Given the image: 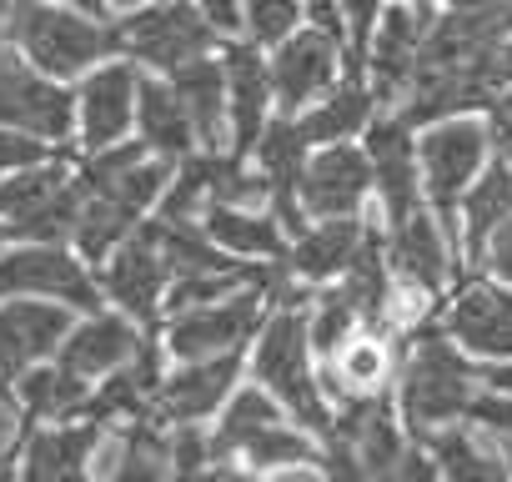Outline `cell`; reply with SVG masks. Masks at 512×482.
I'll return each mask as SVG.
<instances>
[{
    "label": "cell",
    "instance_id": "obj_37",
    "mask_svg": "<svg viewBox=\"0 0 512 482\" xmlns=\"http://www.w3.org/2000/svg\"><path fill=\"white\" fill-rule=\"evenodd\" d=\"M482 116H487V131H492V151L502 161H512V86H502Z\"/></svg>",
    "mask_w": 512,
    "mask_h": 482
},
{
    "label": "cell",
    "instance_id": "obj_39",
    "mask_svg": "<svg viewBox=\"0 0 512 482\" xmlns=\"http://www.w3.org/2000/svg\"><path fill=\"white\" fill-rule=\"evenodd\" d=\"M482 377H487V387L512 392V362H482Z\"/></svg>",
    "mask_w": 512,
    "mask_h": 482
},
{
    "label": "cell",
    "instance_id": "obj_44",
    "mask_svg": "<svg viewBox=\"0 0 512 482\" xmlns=\"http://www.w3.org/2000/svg\"><path fill=\"white\" fill-rule=\"evenodd\" d=\"M407 6H437V0H407Z\"/></svg>",
    "mask_w": 512,
    "mask_h": 482
},
{
    "label": "cell",
    "instance_id": "obj_3",
    "mask_svg": "<svg viewBox=\"0 0 512 482\" xmlns=\"http://www.w3.org/2000/svg\"><path fill=\"white\" fill-rule=\"evenodd\" d=\"M482 362L447 337L437 322L417 327L412 337H402V362H397V382H392V402L402 412V422L427 437L457 417H467L472 397L482 392Z\"/></svg>",
    "mask_w": 512,
    "mask_h": 482
},
{
    "label": "cell",
    "instance_id": "obj_27",
    "mask_svg": "<svg viewBox=\"0 0 512 482\" xmlns=\"http://www.w3.org/2000/svg\"><path fill=\"white\" fill-rule=\"evenodd\" d=\"M201 226L206 236L216 241L221 252L241 257V262H267V267H282L287 257V226L282 216L262 201V206H246V201H216L201 211Z\"/></svg>",
    "mask_w": 512,
    "mask_h": 482
},
{
    "label": "cell",
    "instance_id": "obj_34",
    "mask_svg": "<svg viewBox=\"0 0 512 482\" xmlns=\"http://www.w3.org/2000/svg\"><path fill=\"white\" fill-rule=\"evenodd\" d=\"M51 151H61V146H51V141H41L31 131H16V126H0V176L16 171V166H31V161H41Z\"/></svg>",
    "mask_w": 512,
    "mask_h": 482
},
{
    "label": "cell",
    "instance_id": "obj_16",
    "mask_svg": "<svg viewBox=\"0 0 512 482\" xmlns=\"http://www.w3.org/2000/svg\"><path fill=\"white\" fill-rule=\"evenodd\" d=\"M437 327L457 337L477 362H512V282H497L487 272L462 277L447 292Z\"/></svg>",
    "mask_w": 512,
    "mask_h": 482
},
{
    "label": "cell",
    "instance_id": "obj_19",
    "mask_svg": "<svg viewBox=\"0 0 512 482\" xmlns=\"http://www.w3.org/2000/svg\"><path fill=\"white\" fill-rule=\"evenodd\" d=\"M216 51H221V66H226V146L246 156L256 146V136L267 131V121L277 116L267 51L246 36H221Z\"/></svg>",
    "mask_w": 512,
    "mask_h": 482
},
{
    "label": "cell",
    "instance_id": "obj_15",
    "mask_svg": "<svg viewBox=\"0 0 512 482\" xmlns=\"http://www.w3.org/2000/svg\"><path fill=\"white\" fill-rule=\"evenodd\" d=\"M362 146L372 156V216L382 226L427 206L422 171H417V126L402 111H392V106L377 111L362 131Z\"/></svg>",
    "mask_w": 512,
    "mask_h": 482
},
{
    "label": "cell",
    "instance_id": "obj_11",
    "mask_svg": "<svg viewBox=\"0 0 512 482\" xmlns=\"http://www.w3.org/2000/svg\"><path fill=\"white\" fill-rule=\"evenodd\" d=\"M146 71L131 56H111L71 81L76 96V151H106L136 136V101Z\"/></svg>",
    "mask_w": 512,
    "mask_h": 482
},
{
    "label": "cell",
    "instance_id": "obj_25",
    "mask_svg": "<svg viewBox=\"0 0 512 482\" xmlns=\"http://www.w3.org/2000/svg\"><path fill=\"white\" fill-rule=\"evenodd\" d=\"M106 427L111 422L86 417V412L61 417V422H31L26 442H21V457H16V472L21 477H86Z\"/></svg>",
    "mask_w": 512,
    "mask_h": 482
},
{
    "label": "cell",
    "instance_id": "obj_9",
    "mask_svg": "<svg viewBox=\"0 0 512 482\" xmlns=\"http://www.w3.org/2000/svg\"><path fill=\"white\" fill-rule=\"evenodd\" d=\"M492 161V131L487 116H442L417 126V171L427 206L452 226L457 196L477 181V171Z\"/></svg>",
    "mask_w": 512,
    "mask_h": 482
},
{
    "label": "cell",
    "instance_id": "obj_6",
    "mask_svg": "<svg viewBox=\"0 0 512 482\" xmlns=\"http://www.w3.org/2000/svg\"><path fill=\"white\" fill-rule=\"evenodd\" d=\"M282 272L272 282H246L226 297H211V302H196V307H181V312H166L156 322V337L166 347L171 362H186V357H211V352H236V347H251L256 327H262L267 307H272V292H277Z\"/></svg>",
    "mask_w": 512,
    "mask_h": 482
},
{
    "label": "cell",
    "instance_id": "obj_30",
    "mask_svg": "<svg viewBox=\"0 0 512 482\" xmlns=\"http://www.w3.org/2000/svg\"><path fill=\"white\" fill-rule=\"evenodd\" d=\"M427 452H432V467L437 477H457V482H502V452H497V437L472 422V417H457L437 432L422 437Z\"/></svg>",
    "mask_w": 512,
    "mask_h": 482
},
{
    "label": "cell",
    "instance_id": "obj_23",
    "mask_svg": "<svg viewBox=\"0 0 512 482\" xmlns=\"http://www.w3.org/2000/svg\"><path fill=\"white\" fill-rule=\"evenodd\" d=\"M397 362H402V337H392L387 327H357V332L322 362V392H327L332 407H342V402H352V397L392 392Z\"/></svg>",
    "mask_w": 512,
    "mask_h": 482
},
{
    "label": "cell",
    "instance_id": "obj_41",
    "mask_svg": "<svg viewBox=\"0 0 512 482\" xmlns=\"http://www.w3.org/2000/svg\"><path fill=\"white\" fill-rule=\"evenodd\" d=\"M66 6H81V11H96V16H111L106 0H66Z\"/></svg>",
    "mask_w": 512,
    "mask_h": 482
},
{
    "label": "cell",
    "instance_id": "obj_26",
    "mask_svg": "<svg viewBox=\"0 0 512 482\" xmlns=\"http://www.w3.org/2000/svg\"><path fill=\"white\" fill-rule=\"evenodd\" d=\"M507 211H512V161H502L492 151V161L477 171V181L457 196V211H452V236H457V252H462L467 272H477L482 247L507 221Z\"/></svg>",
    "mask_w": 512,
    "mask_h": 482
},
{
    "label": "cell",
    "instance_id": "obj_22",
    "mask_svg": "<svg viewBox=\"0 0 512 482\" xmlns=\"http://www.w3.org/2000/svg\"><path fill=\"white\" fill-rule=\"evenodd\" d=\"M76 312L51 297H0V377L16 382L26 367L56 357Z\"/></svg>",
    "mask_w": 512,
    "mask_h": 482
},
{
    "label": "cell",
    "instance_id": "obj_33",
    "mask_svg": "<svg viewBox=\"0 0 512 482\" xmlns=\"http://www.w3.org/2000/svg\"><path fill=\"white\" fill-rule=\"evenodd\" d=\"M307 21L302 0H241V36L256 41L262 51H272L282 36H292Z\"/></svg>",
    "mask_w": 512,
    "mask_h": 482
},
{
    "label": "cell",
    "instance_id": "obj_40",
    "mask_svg": "<svg viewBox=\"0 0 512 482\" xmlns=\"http://www.w3.org/2000/svg\"><path fill=\"white\" fill-rule=\"evenodd\" d=\"M437 6H452V11H502L507 16V0H437Z\"/></svg>",
    "mask_w": 512,
    "mask_h": 482
},
{
    "label": "cell",
    "instance_id": "obj_17",
    "mask_svg": "<svg viewBox=\"0 0 512 482\" xmlns=\"http://www.w3.org/2000/svg\"><path fill=\"white\" fill-rule=\"evenodd\" d=\"M302 216H367L372 211V156L362 141L312 146L297 176Z\"/></svg>",
    "mask_w": 512,
    "mask_h": 482
},
{
    "label": "cell",
    "instance_id": "obj_46",
    "mask_svg": "<svg viewBox=\"0 0 512 482\" xmlns=\"http://www.w3.org/2000/svg\"><path fill=\"white\" fill-rule=\"evenodd\" d=\"M507 31H512V0H507Z\"/></svg>",
    "mask_w": 512,
    "mask_h": 482
},
{
    "label": "cell",
    "instance_id": "obj_47",
    "mask_svg": "<svg viewBox=\"0 0 512 482\" xmlns=\"http://www.w3.org/2000/svg\"><path fill=\"white\" fill-rule=\"evenodd\" d=\"M0 392H11V382H6V377H0Z\"/></svg>",
    "mask_w": 512,
    "mask_h": 482
},
{
    "label": "cell",
    "instance_id": "obj_4",
    "mask_svg": "<svg viewBox=\"0 0 512 482\" xmlns=\"http://www.w3.org/2000/svg\"><path fill=\"white\" fill-rule=\"evenodd\" d=\"M6 31H11V46L56 81H76L91 66L121 56L116 16H96V11L66 6V0H11Z\"/></svg>",
    "mask_w": 512,
    "mask_h": 482
},
{
    "label": "cell",
    "instance_id": "obj_1",
    "mask_svg": "<svg viewBox=\"0 0 512 482\" xmlns=\"http://www.w3.org/2000/svg\"><path fill=\"white\" fill-rule=\"evenodd\" d=\"M211 472H262V477H332L322 437L287 417V407L251 377L211 417Z\"/></svg>",
    "mask_w": 512,
    "mask_h": 482
},
{
    "label": "cell",
    "instance_id": "obj_8",
    "mask_svg": "<svg viewBox=\"0 0 512 482\" xmlns=\"http://www.w3.org/2000/svg\"><path fill=\"white\" fill-rule=\"evenodd\" d=\"M116 31H121V56H131L151 76H166L221 46L216 26L201 16L196 0H146V6L116 16Z\"/></svg>",
    "mask_w": 512,
    "mask_h": 482
},
{
    "label": "cell",
    "instance_id": "obj_28",
    "mask_svg": "<svg viewBox=\"0 0 512 482\" xmlns=\"http://www.w3.org/2000/svg\"><path fill=\"white\" fill-rule=\"evenodd\" d=\"M166 81L181 96V106L196 126V141L206 151L226 146V66H221V51H206V56L166 71Z\"/></svg>",
    "mask_w": 512,
    "mask_h": 482
},
{
    "label": "cell",
    "instance_id": "obj_12",
    "mask_svg": "<svg viewBox=\"0 0 512 482\" xmlns=\"http://www.w3.org/2000/svg\"><path fill=\"white\" fill-rule=\"evenodd\" d=\"M0 126L31 131L51 146H76V96L71 81L36 71L16 46L0 51Z\"/></svg>",
    "mask_w": 512,
    "mask_h": 482
},
{
    "label": "cell",
    "instance_id": "obj_5",
    "mask_svg": "<svg viewBox=\"0 0 512 482\" xmlns=\"http://www.w3.org/2000/svg\"><path fill=\"white\" fill-rule=\"evenodd\" d=\"M76 216H81L76 146H61L0 176V226L11 231V241H71Z\"/></svg>",
    "mask_w": 512,
    "mask_h": 482
},
{
    "label": "cell",
    "instance_id": "obj_35",
    "mask_svg": "<svg viewBox=\"0 0 512 482\" xmlns=\"http://www.w3.org/2000/svg\"><path fill=\"white\" fill-rule=\"evenodd\" d=\"M26 442V422H21V407L11 392H0V472L16 467V452Z\"/></svg>",
    "mask_w": 512,
    "mask_h": 482
},
{
    "label": "cell",
    "instance_id": "obj_36",
    "mask_svg": "<svg viewBox=\"0 0 512 482\" xmlns=\"http://www.w3.org/2000/svg\"><path fill=\"white\" fill-rule=\"evenodd\" d=\"M477 272H487V277H497V282H512V211H507V221L492 231V241L482 247Z\"/></svg>",
    "mask_w": 512,
    "mask_h": 482
},
{
    "label": "cell",
    "instance_id": "obj_14",
    "mask_svg": "<svg viewBox=\"0 0 512 482\" xmlns=\"http://www.w3.org/2000/svg\"><path fill=\"white\" fill-rule=\"evenodd\" d=\"M267 71H272V96H277V111L297 116L307 106H317L342 76H347V46L342 36L302 21L292 36H282L272 51H267Z\"/></svg>",
    "mask_w": 512,
    "mask_h": 482
},
{
    "label": "cell",
    "instance_id": "obj_18",
    "mask_svg": "<svg viewBox=\"0 0 512 482\" xmlns=\"http://www.w3.org/2000/svg\"><path fill=\"white\" fill-rule=\"evenodd\" d=\"M427 16L432 6H407V0H387V11L372 31V46L362 56V81L372 86L377 106H397L422 66V36H427Z\"/></svg>",
    "mask_w": 512,
    "mask_h": 482
},
{
    "label": "cell",
    "instance_id": "obj_20",
    "mask_svg": "<svg viewBox=\"0 0 512 482\" xmlns=\"http://www.w3.org/2000/svg\"><path fill=\"white\" fill-rule=\"evenodd\" d=\"M241 382H246V347L171 362L161 377L156 417L161 422H211Z\"/></svg>",
    "mask_w": 512,
    "mask_h": 482
},
{
    "label": "cell",
    "instance_id": "obj_38",
    "mask_svg": "<svg viewBox=\"0 0 512 482\" xmlns=\"http://www.w3.org/2000/svg\"><path fill=\"white\" fill-rule=\"evenodd\" d=\"M196 6L216 26V36H241V0H196Z\"/></svg>",
    "mask_w": 512,
    "mask_h": 482
},
{
    "label": "cell",
    "instance_id": "obj_42",
    "mask_svg": "<svg viewBox=\"0 0 512 482\" xmlns=\"http://www.w3.org/2000/svg\"><path fill=\"white\" fill-rule=\"evenodd\" d=\"M6 16H11V0H0V51L11 46V31H6Z\"/></svg>",
    "mask_w": 512,
    "mask_h": 482
},
{
    "label": "cell",
    "instance_id": "obj_21",
    "mask_svg": "<svg viewBox=\"0 0 512 482\" xmlns=\"http://www.w3.org/2000/svg\"><path fill=\"white\" fill-rule=\"evenodd\" d=\"M367 226H372V211H367V216H312L307 226H297V231L287 236L282 272H287L292 282H302L307 292L337 282V277L352 267V257L362 252Z\"/></svg>",
    "mask_w": 512,
    "mask_h": 482
},
{
    "label": "cell",
    "instance_id": "obj_10",
    "mask_svg": "<svg viewBox=\"0 0 512 482\" xmlns=\"http://www.w3.org/2000/svg\"><path fill=\"white\" fill-rule=\"evenodd\" d=\"M101 292L126 317H136L146 327L161 322V307H166V292H171V262H166V241H161L156 211L141 226H131L116 241V252L101 262Z\"/></svg>",
    "mask_w": 512,
    "mask_h": 482
},
{
    "label": "cell",
    "instance_id": "obj_7",
    "mask_svg": "<svg viewBox=\"0 0 512 482\" xmlns=\"http://www.w3.org/2000/svg\"><path fill=\"white\" fill-rule=\"evenodd\" d=\"M0 297H51L71 312L106 307L101 267H91L71 241H6L0 247Z\"/></svg>",
    "mask_w": 512,
    "mask_h": 482
},
{
    "label": "cell",
    "instance_id": "obj_43",
    "mask_svg": "<svg viewBox=\"0 0 512 482\" xmlns=\"http://www.w3.org/2000/svg\"><path fill=\"white\" fill-rule=\"evenodd\" d=\"M111 6V16H121V11H136V6H146V0H106Z\"/></svg>",
    "mask_w": 512,
    "mask_h": 482
},
{
    "label": "cell",
    "instance_id": "obj_2",
    "mask_svg": "<svg viewBox=\"0 0 512 482\" xmlns=\"http://www.w3.org/2000/svg\"><path fill=\"white\" fill-rule=\"evenodd\" d=\"M307 287L292 282L282 272L277 292H272V307L256 327L251 347H246V377L256 387H267L292 422H302L307 432H327L332 422V402L322 392V362L312 352V332H307Z\"/></svg>",
    "mask_w": 512,
    "mask_h": 482
},
{
    "label": "cell",
    "instance_id": "obj_32",
    "mask_svg": "<svg viewBox=\"0 0 512 482\" xmlns=\"http://www.w3.org/2000/svg\"><path fill=\"white\" fill-rule=\"evenodd\" d=\"M377 111H382V106H377L372 86H367L357 71H347L317 106L297 111V121H302V131H307L312 146H327V141H362V131H367V121H372Z\"/></svg>",
    "mask_w": 512,
    "mask_h": 482
},
{
    "label": "cell",
    "instance_id": "obj_24",
    "mask_svg": "<svg viewBox=\"0 0 512 482\" xmlns=\"http://www.w3.org/2000/svg\"><path fill=\"white\" fill-rule=\"evenodd\" d=\"M141 337H146V322H136V317H126L121 307L106 302L96 312H76L66 342L56 347V362H66L76 377H86L96 387L106 372H116L141 347Z\"/></svg>",
    "mask_w": 512,
    "mask_h": 482
},
{
    "label": "cell",
    "instance_id": "obj_13",
    "mask_svg": "<svg viewBox=\"0 0 512 482\" xmlns=\"http://www.w3.org/2000/svg\"><path fill=\"white\" fill-rule=\"evenodd\" d=\"M382 241H387V267H392V282H407V287H422L432 297L447 302V292L472 277L462 252H457V236L452 226L432 211V206H417L412 216L382 226Z\"/></svg>",
    "mask_w": 512,
    "mask_h": 482
},
{
    "label": "cell",
    "instance_id": "obj_29",
    "mask_svg": "<svg viewBox=\"0 0 512 482\" xmlns=\"http://www.w3.org/2000/svg\"><path fill=\"white\" fill-rule=\"evenodd\" d=\"M136 141H141L151 156H161V161H181V156L201 151L196 126H191V116H186V106H181V96L171 91L166 76H151V71H146V81H141Z\"/></svg>",
    "mask_w": 512,
    "mask_h": 482
},
{
    "label": "cell",
    "instance_id": "obj_31",
    "mask_svg": "<svg viewBox=\"0 0 512 482\" xmlns=\"http://www.w3.org/2000/svg\"><path fill=\"white\" fill-rule=\"evenodd\" d=\"M11 397L21 407V422H61V417H81L86 412V397H91V382L76 377L66 362L46 357L36 367H26L16 382H11Z\"/></svg>",
    "mask_w": 512,
    "mask_h": 482
},
{
    "label": "cell",
    "instance_id": "obj_45",
    "mask_svg": "<svg viewBox=\"0 0 512 482\" xmlns=\"http://www.w3.org/2000/svg\"><path fill=\"white\" fill-rule=\"evenodd\" d=\"M6 241H11V231H6V226H0V247H6Z\"/></svg>",
    "mask_w": 512,
    "mask_h": 482
}]
</instances>
